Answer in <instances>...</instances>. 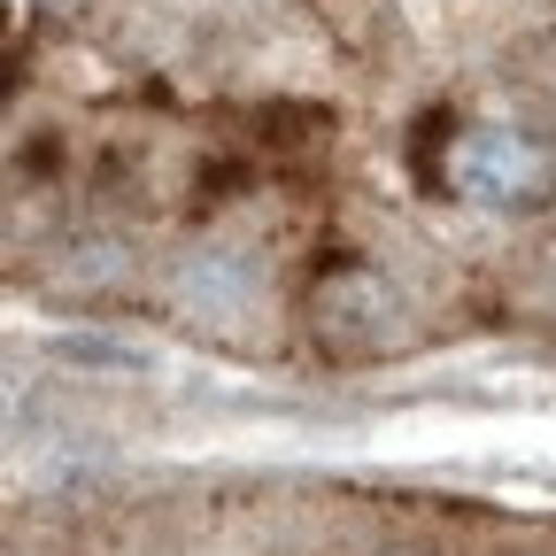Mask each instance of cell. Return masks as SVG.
Masks as SVG:
<instances>
[{
	"instance_id": "obj_1",
	"label": "cell",
	"mask_w": 556,
	"mask_h": 556,
	"mask_svg": "<svg viewBox=\"0 0 556 556\" xmlns=\"http://www.w3.org/2000/svg\"><path fill=\"white\" fill-rule=\"evenodd\" d=\"M448 178H456V193H464V201L503 208V201H518V193L533 186V148H526L518 131H503V124H479V131H464V139H456Z\"/></svg>"
},
{
	"instance_id": "obj_2",
	"label": "cell",
	"mask_w": 556,
	"mask_h": 556,
	"mask_svg": "<svg viewBox=\"0 0 556 556\" xmlns=\"http://www.w3.org/2000/svg\"><path fill=\"white\" fill-rule=\"evenodd\" d=\"M47 356L70 364V371H109V379H148L155 356L131 340H109V332H47Z\"/></svg>"
},
{
	"instance_id": "obj_3",
	"label": "cell",
	"mask_w": 556,
	"mask_h": 556,
	"mask_svg": "<svg viewBox=\"0 0 556 556\" xmlns=\"http://www.w3.org/2000/svg\"><path fill=\"white\" fill-rule=\"evenodd\" d=\"M178 294H186L193 309H248V302H255V278H248L240 255H201V263L178 278Z\"/></svg>"
},
{
	"instance_id": "obj_4",
	"label": "cell",
	"mask_w": 556,
	"mask_h": 556,
	"mask_svg": "<svg viewBox=\"0 0 556 556\" xmlns=\"http://www.w3.org/2000/svg\"><path fill=\"white\" fill-rule=\"evenodd\" d=\"M47 9H54V0H47Z\"/></svg>"
}]
</instances>
